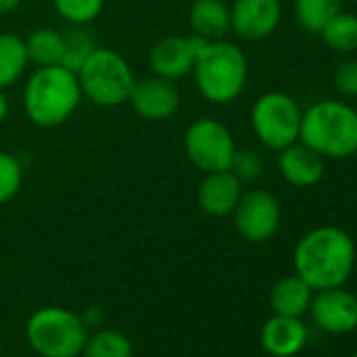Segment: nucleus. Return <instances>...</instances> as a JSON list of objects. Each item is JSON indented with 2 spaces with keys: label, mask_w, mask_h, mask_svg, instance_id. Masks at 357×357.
I'll list each match as a JSON object with an SVG mask.
<instances>
[{
  "label": "nucleus",
  "mask_w": 357,
  "mask_h": 357,
  "mask_svg": "<svg viewBox=\"0 0 357 357\" xmlns=\"http://www.w3.org/2000/svg\"><path fill=\"white\" fill-rule=\"evenodd\" d=\"M357 248L342 227L321 225L307 231L292 252L294 273L313 290L344 286L355 267Z\"/></svg>",
  "instance_id": "nucleus-1"
},
{
  "label": "nucleus",
  "mask_w": 357,
  "mask_h": 357,
  "mask_svg": "<svg viewBox=\"0 0 357 357\" xmlns=\"http://www.w3.org/2000/svg\"><path fill=\"white\" fill-rule=\"evenodd\" d=\"M78 74L63 63L36 68L24 84V114L38 128L66 124L82 101Z\"/></svg>",
  "instance_id": "nucleus-2"
},
{
  "label": "nucleus",
  "mask_w": 357,
  "mask_h": 357,
  "mask_svg": "<svg viewBox=\"0 0 357 357\" xmlns=\"http://www.w3.org/2000/svg\"><path fill=\"white\" fill-rule=\"evenodd\" d=\"M192 76L198 93L206 101L227 105L248 84V59L236 43L225 38L206 40L196 55Z\"/></svg>",
  "instance_id": "nucleus-3"
},
{
  "label": "nucleus",
  "mask_w": 357,
  "mask_h": 357,
  "mask_svg": "<svg viewBox=\"0 0 357 357\" xmlns=\"http://www.w3.org/2000/svg\"><path fill=\"white\" fill-rule=\"evenodd\" d=\"M324 160H344L357 153V109L340 99H321L303 109L301 137Z\"/></svg>",
  "instance_id": "nucleus-4"
},
{
  "label": "nucleus",
  "mask_w": 357,
  "mask_h": 357,
  "mask_svg": "<svg viewBox=\"0 0 357 357\" xmlns=\"http://www.w3.org/2000/svg\"><path fill=\"white\" fill-rule=\"evenodd\" d=\"M82 97L97 107H118L128 103L137 82L130 63L114 49L95 47V51L78 68Z\"/></svg>",
  "instance_id": "nucleus-5"
},
{
  "label": "nucleus",
  "mask_w": 357,
  "mask_h": 357,
  "mask_svg": "<svg viewBox=\"0 0 357 357\" xmlns=\"http://www.w3.org/2000/svg\"><path fill=\"white\" fill-rule=\"evenodd\" d=\"M26 338L40 357H78L89 338V328L76 311L43 307L30 315Z\"/></svg>",
  "instance_id": "nucleus-6"
},
{
  "label": "nucleus",
  "mask_w": 357,
  "mask_h": 357,
  "mask_svg": "<svg viewBox=\"0 0 357 357\" xmlns=\"http://www.w3.org/2000/svg\"><path fill=\"white\" fill-rule=\"evenodd\" d=\"M301 120L303 109L298 101L282 91L263 93L250 109V124L255 137L261 145L273 151H280L298 141Z\"/></svg>",
  "instance_id": "nucleus-7"
},
{
  "label": "nucleus",
  "mask_w": 357,
  "mask_h": 357,
  "mask_svg": "<svg viewBox=\"0 0 357 357\" xmlns=\"http://www.w3.org/2000/svg\"><path fill=\"white\" fill-rule=\"evenodd\" d=\"M188 160L202 172L229 170L238 151L231 130L217 118L204 116L194 120L183 135Z\"/></svg>",
  "instance_id": "nucleus-8"
},
{
  "label": "nucleus",
  "mask_w": 357,
  "mask_h": 357,
  "mask_svg": "<svg viewBox=\"0 0 357 357\" xmlns=\"http://www.w3.org/2000/svg\"><path fill=\"white\" fill-rule=\"evenodd\" d=\"M238 234L248 242L271 240L282 223V206L267 190H248L231 213Z\"/></svg>",
  "instance_id": "nucleus-9"
},
{
  "label": "nucleus",
  "mask_w": 357,
  "mask_h": 357,
  "mask_svg": "<svg viewBox=\"0 0 357 357\" xmlns=\"http://www.w3.org/2000/svg\"><path fill=\"white\" fill-rule=\"evenodd\" d=\"M206 40L200 36H181V34H172L160 38L147 55V66L153 76L166 78V80H178L192 74L194 61L198 51L202 49Z\"/></svg>",
  "instance_id": "nucleus-10"
},
{
  "label": "nucleus",
  "mask_w": 357,
  "mask_h": 357,
  "mask_svg": "<svg viewBox=\"0 0 357 357\" xmlns=\"http://www.w3.org/2000/svg\"><path fill=\"white\" fill-rule=\"evenodd\" d=\"M309 313L319 330L328 334H349L357 328V296L342 286L315 290Z\"/></svg>",
  "instance_id": "nucleus-11"
},
{
  "label": "nucleus",
  "mask_w": 357,
  "mask_h": 357,
  "mask_svg": "<svg viewBox=\"0 0 357 357\" xmlns=\"http://www.w3.org/2000/svg\"><path fill=\"white\" fill-rule=\"evenodd\" d=\"M231 32L248 43L269 38L282 22L280 0H234L229 7Z\"/></svg>",
  "instance_id": "nucleus-12"
},
{
  "label": "nucleus",
  "mask_w": 357,
  "mask_h": 357,
  "mask_svg": "<svg viewBox=\"0 0 357 357\" xmlns=\"http://www.w3.org/2000/svg\"><path fill=\"white\" fill-rule=\"evenodd\" d=\"M128 105L143 120L162 122L176 114L178 105H181V95H178L172 80L151 74L149 78L135 82L128 97Z\"/></svg>",
  "instance_id": "nucleus-13"
},
{
  "label": "nucleus",
  "mask_w": 357,
  "mask_h": 357,
  "mask_svg": "<svg viewBox=\"0 0 357 357\" xmlns=\"http://www.w3.org/2000/svg\"><path fill=\"white\" fill-rule=\"evenodd\" d=\"M278 153V170L288 185L307 190L317 185L324 178L326 160L303 141H294Z\"/></svg>",
  "instance_id": "nucleus-14"
},
{
  "label": "nucleus",
  "mask_w": 357,
  "mask_h": 357,
  "mask_svg": "<svg viewBox=\"0 0 357 357\" xmlns=\"http://www.w3.org/2000/svg\"><path fill=\"white\" fill-rule=\"evenodd\" d=\"M244 183L231 170L204 172V178L198 185V206L208 217H227L238 206Z\"/></svg>",
  "instance_id": "nucleus-15"
},
{
  "label": "nucleus",
  "mask_w": 357,
  "mask_h": 357,
  "mask_svg": "<svg viewBox=\"0 0 357 357\" xmlns=\"http://www.w3.org/2000/svg\"><path fill=\"white\" fill-rule=\"evenodd\" d=\"M309 330L301 317L271 315L261 330V347L273 357H294L307 344Z\"/></svg>",
  "instance_id": "nucleus-16"
},
{
  "label": "nucleus",
  "mask_w": 357,
  "mask_h": 357,
  "mask_svg": "<svg viewBox=\"0 0 357 357\" xmlns=\"http://www.w3.org/2000/svg\"><path fill=\"white\" fill-rule=\"evenodd\" d=\"M188 20L192 34L204 40H221L231 32V15L225 0H194Z\"/></svg>",
  "instance_id": "nucleus-17"
},
{
  "label": "nucleus",
  "mask_w": 357,
  "mask_h": 357,
  "mask_svg": "<svg viewBox=\"0 0 357 357\" xmlns=\"http://www.w3.org/2000/svg\"><path fill=\"white\" fill-rule=\"evenodd\" d=\"M313 288L301 280L296 273L286 275L278 280L269 294V305L275 315H288V317H303L309 311Z\"/></svg>",
  "instance_id": "nucleus-18"
},
{
  "label": "nucleus",
  "mask_w": 357,
  "mask_h": 357,
  "mask_svg": "<svg viewBox=\"0 0 357 357\" xmlns=\"http://www.w3.org/2000/svg\"><path fill=\"white\" fill-rule=\"evenodd\" d=\"M28 66L26 40L15 32H0V89L7 91L17 84Z\"/></svg>",
  "instance_id": "nucleus-19"
},
{
  "label": "nucleus",
  "mask_w": 357,
  "mask_h": 357,
  "mask_svg": "<svg viewBox=\"0 0 357 357\" xmlns=\"http://www.w3.org/2000/svg\"><path fill=\"white\" fill-rule=\"evenodd\" d=\"M26 40V51L30 63L36 68L43 66H57L63 63L66 57V32H59L55 28H38L30 32Z\"/></svg>",
  "instance_id": "nucleus-20"
},
{
  "label": "nucleus",
  "mask_w": 357,
  "mask_h": 357,
  "mask_svg": "<svg viewBox=\"0 0 357 357\" xmlns=\"http://www.w3.org/2000/svg\"><path fill=\"white\" fill-rule=\"evenodd\" d=\"M319 36L324 45L336 53L357 51V15L349 11H338L321 30Z\"/></svg>",
  "instance_id": "nucleus-21"
},
{
  "label": "nucleus",
  "mask_w": 357,
  "mask_h": 357,
  "mask_svg": "<svg viewBox=\"0 0 357 357\" xmlns=\"http://www.w3.org/2000/svg\"><path fill=\"white\" fill-rule=\"evenodd\" d=\"M342 0H294V17L298 26L309 34L319 30L340 11Z\"/></svg>",
  "instance_id": "nucleus-22"
},
{
  "label": "nucleus",
  "mask_w": 357,
  "mask_h": 357,
  "mask_svg": "<svg viewBox=\"0 0 357 357\" xmlns=\"http://www.w3.org/2000/svg\"><path fill=\"white\" fill-rule=\"evenodd\" d=\"M135 349L126 334L118 330H99L95 334H89L82 357H132Z\"/></svg>",
  "instance_id": "nucleus-23"
},
{
  "label": "nucleus",
  "mask_w": 357,
  "mask_h": 357,
  "mask_svg": "<svg viewBox=\"0 0 357 357\" xmlns=\"http://www.w3.org/2000/svg\"><path fill=\"white\" fill-rule=\"evenodd\" d=\"M55 13L70 26H89L93 24L105 7V0H51Z\"/></svg>",
  "instance_id": "nucleus-24"
},
{
  "label": "nucleus",
  "mask_w": 357,
  "mask_h": 357,
  "mask_svg": "<svg viewBox=\"0 0 357 357\" xmlns=\"http://www.w3.org/2000/svg\"><path fill=\"white\" fill-rule=\"evenodd\" d=\"M24 185V166L22 162L9 153L0 151V206L11 202Z\"/></svg>",
  "instance_id": "nucleus-25"
},
{
  "label": "nucleus",
  "mask_w": 357,
  "mask_h": 357,
  "mask_svg": "<svg viewBox=\"0 0 357 357\" xmlns=\"http://www.w3.org/2000/svg\"><path fill=\"white\" fill-rule=\"evenodd\" d=\"M95 47L97 45L93 43L91 34L82 32L80 26H74V30L66 34V57H63V66H68L70 70L78 72V68L95 51Z\"/></svg>",
  "instance_id": "nucleus-26"
},
{
  "label": "nucleus",
  "mask_w": 357,
  "mask_h": 357,
  "mask_svg": "<svg viewBox=\"0 0 357 357\" xmlns=\"http://www.w3.org/2000/svg\"><path fill=\"white\" fill-rule=\"evenodd\" d=\"M229 170L240 178L242 183H250V181L261 178L263 160H261L259 151H255V149H238L234 160H231Z\"/></svg>",
  "instance_id": "nucleus-27"
},
{
  "label": "nucleus",
  "mask_w": 357,
  "mask_h": 357,
  "mask_svg": "<svg viewBox=\"0 0 357 357\" xmlns=\"http://www.w3.org/2000/svg\"><path fill=\"white\" fill-rule=\"evenodd\" d=\"M334 89L347 97L355 99L357 97V59H344L336 66L334 76H332Z\"/></svg>",
  "instance_id": "nucleus-28"
},
{
  "label": "nucleus",
  "mask_w": 357,
  "mask_h": 357,
  "mask_svg": "<svg viewBox=\"0 0 357 357\" xmlns=\"http://www.w3.org/2000/svg\"><path fill=\"white\" fill-rule=\"evenodd\" d=\"M9 112H11V103H9V97L7 93L0 89V124H3L7 118H9Z\"/></svg>",
  "instance_id": "nucleus-29"
},
{
  "label": "nucleus",
  "mask_w": 357,
  "mask_h": 357,
  "mask_svg": "<svg viewBox=\"0 0 357 357\" xmlns=\"http://www.w3.org/2000/svg\"><path fill=\"white\" fill-rule=\"evenodd\" d=\"M22 0H0V15H7L13 13L15 9H20Z\"/></svg>",
  "instance_id": "nucleus-30"
},
{
  "label": "nucleus",
  "mask_w": 357,
  "mask_h": 357,
  "mask_svg": "<svg viewBox=\"0 0 357 357\" xmlns=\"http://www.w3.org/2000/svg\"><path fill=\"white\" fill-rule=\"evenodd\" d=\"M351 3H357V0H351Z\"/></svg>",
  "instance_id": "nucleus-31"
},
{
  "label": "nucleus",
  "mask_w": 357,
  "mask_h": 357,
  "mask_svg": "<svg viewBox=\"0 0 357 357\" xmlns=\"http://www.w3.org/2000/svg\"><path fill=\"white\" fill-rule=\"evenodd\" d=\"M353 357H357V353H355V355H353Z\"/></svg>",
  "instance_id": "nucleus-32"
},
{
  "label": "nucleus",
  "mask_w": 357,
  "mask_h": 357,
  "mask_svg": "<svg viewBox=\"0 0 357 357\" xmlns=\"http://www.w3.org/2000/svg\"><path fill=\"white\" fill-rule=\"evenodd\" d=\"M355 330H357V328H355Z\"/></svg>",
  "instance_id": "nucleus-33"
}]
</instances>
